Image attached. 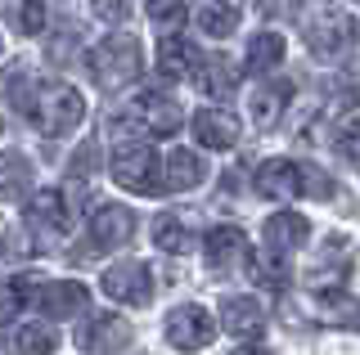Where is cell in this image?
Wrapping results in <instances>:
<instances>
[{"label": "cell", "mask_w": 360, "mask_h": 355, "mask_svg": "<svg viewBox=\"0 0 360 355\" xmlns=\"http://www.w3.org/2000/svg\"><path fill=\"white\" fill-rule=\"evenodd\" d=\"M27 117L41 126V135H68L86 121V95L77 86H37V99H32Z\"/></svg>", "instance_id": "1"}, {"label": "cell", "mask_w": 360, "mask_h": 355, "mask_svg": "<svg viewBox=\"0 0 360 355\" xmlns=\"http://www.w3.org/2000/svg\"><path fill=\"white\" fill-rule=\"evenodd\" d=\"M86 63H90V76H95L104 91H122V86H131L135 76H140L144 54H140V41L108 36V41H99V46L86 54Z\"/></svg>", "instance_id": "2"}, {"label": "cell", "mask_w": 360, "mask_h": 355, "mask_svg": "<svg viewBox=\"0 0 360 355\" xmlns=\"http://www.w3.org/2000/svg\"><path fill=\"white\" fill-rule=\"evenodd\" d=\"M112 180L127 194H162V162H158V149L149 144H122L112 153Z\"/></svg>", "instance_id": "3"}, {"label": "cell", "mask_w": 360, "mask_h": 355, "mask_svg": "<svg viewBox=\"0 0 360 355\" xmlns=\"http://www.w3.org/2000/svg\"><path fill=\"white\" fill-rule=\"evenodd\" d=\"M162 328H167V342H172L176 351H202V347H212V337H217V319L194 302L176 306L172 315L162 319Z\"/></svg>", "instance_id": "4"}, {"label": "cell", "mask_w": 360, "mask_h": 355, "mask_svg": "<svg viewBox=\"0 0 360 355\" xmlns=\"http://www.w3.org/2000/svg\"><path fill=\"white\" fill-rule=\"evenodd\" d=\"M104 293L117 306H149L153 297V274L144 261H117L104 270Z\"/></svg>", "instance_id": "5"}, {"label": "cell", "mask_w": 360, "mask_h": 355, "mask_svg": "<svg viewBox=\"0 0 360 355\" xmlns=\"http://www.w3.org/2000/svg\"><path fill=\"white\" fill-rule=\"evenodd\" d=\"M22 220H27V229L41 243H54V239L68 234V220H72V216H68V203H63L59 189H41V194L27 198V212H22Z\"/></svg>", "instance_id": "6"}, {"label": "cell", "mask_w": 360, "mask_h": 355, "mask_svg": "<svg viewBox=\"0 0 360 355\" xmlns=\"http://www.w3.org/2000/svg\"><path fill=\"white\" fill-rule=\"evenodd\" d=\"M257 194L279 198V203H292V198L307 194V166L292 158H270L257 166Z\"/></svg>", "instance_id": "7"}, {"label": "cell", "mask_w": 360, "mask_h": 355, "mask_svg": "<svg viewBox=\"0 0 360 355\" xmlns=\"http://www.w3.org/2000/svg\"><path fill=\"white\" fill-rule=\"evenodd\" d=\"M352 36H356V23H352V14H324V18H315V23L307 27V46L315 59H338L347 46H352Z\"/></svg>", "instance_id": "8"}, {"label": "cell", "mask_w": 360, "mask_h": 355, "mask_svg": "<svg viewBox=\"0 0 360 355\" xmlns=\"http://www.w3.org/2000/svg\"><path fill=\"white\" fill-rule=\"evenodd\" d=\"M135 121H140L149 135H176V130L185 126V108H180L172 95L149 91V95L135 99Z\"/></svg>", "instance_id": "9"}, {"label": "cell", "mask_w": 360, "mask_h": 355, "mask_svg": "<svg viewBox=\"0 0 360 355\" xmlns=\"http://www.w3.org/2000/svg\"><path fill=\"white\" fill-rule=\"evenodd\" d=\"M37 288H41L37 302L50 319H72L90 306V288L77 283V279H50V283H37Z\"/></svg>", "instance_id": "10"}, {"label": "cell", "mask_w": 360, "mask_h": 355, "mask_svg": "<svg viewBox=\"0 0 360 355\" xmlns=\"http://www.w3.org/2000/svg\"><path fill=\"white\" fill-rule=\"evenodd\" d=\"M266 324V310L257 297H243V293H234V297H225L221 302V315H217V328L221 333H230V337H257Z\"/></svg>", "instance_id": "11"}, {"label": "cell", "mask_w": 360, "mask_h": 355, "mask_svg": "<svg viewBox=\"0 0 360 355\" xmlns=\"http://www.w3.org/2000/svg\"><path fill=\"white\" fill-rule=\"evenodd\" d=\"M77 347L99 351V355H112V351L131 347V324L122 315H95V319H86L82 333H77Z\"/></svg>", "instance_id": "12"}, {"label": "cell", "mask_w": 360, "mask_h": 355, "mask_svg": "<svg viewBox=\"0 0 360 355\" xmlns=\"http://www.w3.org/2000/svg\"><path fill=\"white\" fill-rule=\"evenodd\" d=\"M90 239L99 243V248H127L135 239V212L131 207H95V220H90Z\"/></svg>", "instance_id": "13"}, {"label": "cell", "mask_w": 360, "mask_h": 355, "mask_svg": "<svg viewBox=\"0 0 360 355\" xmlns=\"http://www.w3.org/2000/svg\"><path fill=\"white\" fill-rule=\"evenodd\" d=\"M194 135H198L202 149L230 153L239 144V121H234V113H225V108H202V113H194Z\"/></svg>", "instance_id": "14"}, {"label": "cell", "mask_w": 360, "mask_h": 355, "mask_svg": "<svg viewBox=\"0 0 360 355\" xmlns=\"http://www.w3.org/2000/svg\"><path fill=\"white\" fill-rule=\"evenodd\" d=\"M288 99H292V86L288 81H257L252 99H248V108H252V126L257 130H270L279 121V113L288 108Z\"/></svg>", "instance_id": "15"}, {"label": "cell", "mask_w": 360, "mask_h": 355, "mask_svg": "<svg viewBox=\"0 0 360 355\" xmlns=\"http://www.w3.org/2000/svg\"><path fill=\"white\" fill-rule=\"evenodd\" d=\"M202 180H207V166H202V158L194 149H176L172 158H167V166H162V189L189 194V189H198Z\"/></svg>", "instance_id": "16"}, {"label": "cell", "mask_w": 360, "mask_h": 355, "mask_svg": "<svg viewBox=\"0 0 360 355\" xmlns=\"http://www.w3.org/2000/svg\"><path fill=\"white\" fill-rule=\"evenodd\" d=\"M311 239V220L302 212H275L266 220V248L275 252H297Z\"/></svg>", "instance_id": "17"}, {"label": "cell", "mask_w": 360, "mask_h": 355, "mask_svg": "<svg viewBox=\"0 0 360 355\" xmlns=\"http://www.w3.org/2000/svg\"><path fill=\"white\" fill-rule=\"evenodd\" d=\"M194 68H198V50L185 36H167L158 46V72L167 81H185V76H194Z\"/></svg>", "instance_id": "18"}, {"label": "cell", "mask_w": 360, "mask_h": 355, "mask_svg": "<svg viewBox=\"0 0 360 355\" xmlns=\"http://www.w3.org/2000/svg\"><path fill=\"white\" fill-rule=\"evenodd\" d=\"M202 252H207L212 265H234V257L248 252V234L239 225H212L207 239H202Z\"/></svg>", "instance_id": "19"}, {"label": "cell", "mask_w": 360, "mask_h": 355, "mask_svg": "<svg viewBox=\"0 0 360 355\" xmlns=\"http://www.w3.org/2000/svg\"><path fill=\"white\" fill-rule=\"evenodd\" d=\"M27 185H32V162L18 149H5L0 153V198L18 203V198H27Z\"/></svg>", "instance_id": "20"}, {"label": "cell", "mask_w": 360, "mask_h": 355, "mask_svg": "<svg viewBox=\"0 0 360 355\" xmlns=\"http://www.w3.org/2000/svg\"><path fill=\"white\" fill-rule=\"evenodd\" d=\"M248 279H252L257 288H270V293H284V288L292 283V270H288V261L270 248V252H257V257L248 261Z\"/></svg>", "instance_id": "21"}, {"label": "cell", "mask_w": 360, "mask_h": 355, "mask_svg": "<svg viewBox=\"0 0 360 355\" xmlns=\"http://www.w3.org/2000/svg\"><path fill=\"white\" fill-rule=\"evenodd\" d=\"M194 72H202L198 86H202V95H207V99H230L234 91H239V68H234L230 59H207V63L198 59Z\"/></svg>", "instance_id": "22"}, {"label": "cell", "mask_w": 360, "mask_h": 355, "mask_svg": "<svg viewBox=\"0 0 360 355\" xmlns=\"http://www.w3.org/2000/svg\"><path fill=\"white\" fill-rule=\"evenodd\" d=\"M248 72L252 76H266V72H275L279 63H284V41L275 36V32H262V36H252L248 41Z\"/></svg>", "instance_id": "23"}, {"label": "cell", "mask_w": 360, "mask_h": 355, "mask_svg": "<svg viewBox=\"0 0 360 355\" xmlns=\"http://www.w3.org/2000/svg\"><path fill=\"white\" fill-rule=\"evenodd\" d=\"M198 27L207 32V36H230V32L239 27V5H234V0H202Z\"/></svg>", "instance_id": "24"}, {"label": "cell", "mask_w": 360, "mask_h": 355, "mask_svg": "<svg viewBox=\"0 0 360 355\" xmlns=\"http://www.w3.org/2000/svg\"><path fill=\"white\" fill-rule=\"evenodd\" d=\"M189 243H194V234H189V225L180 216H158L153 220V248H162V252H172V257H185L189 252Z\"/></svg>", "instance_id": "25"}, {"label": "cell", "mask_w": 360, "mask_h": 355, "mask_svg": "<svg viewBox=\"0 0 360 355\" xmlns=\"http://www.w3.org/2000/svg\"><path fill=\"white\" fill-rule=\"evenodd\" d=\"M41 279H32V274H27V279H9V283H0V324H14V319H18V310L22 306H27V288H37Z\"/></svg>", "instance_id": "26"}, {"label": "cell", "mask_w": 360, "mask_h": 355, "mask_svg": "<svg viewBox=\"0 0 360 355\" xmlns=\"http://www.w3.org/2000/svg\"><path fill=\"white\" fill-rule=\"evenodd\" d=\"M37 86H41V76H32L27 63H14V72H9V104L18 113H27L32 99H37Z\"/></svg>", "instance_id": "27"}, {"label": "cell", "mask_w": 360, "mask_h": 355, "mask_svg": "<svg viewBox=\"0 0 360 355\" xmlns=\"http://www.w3.org/2000/svg\"><path fill=\"white\" fill-rule=\"evenodd\" d=\"M59 337L50 324H22L18 328V355H54Z\"/></svg>", "instance_id": "28"}, {"label": "cell", "mask_w": 360, "mask_h": 355, "mask_svg": "<svg viewBox=\"0 0 360 355\" xmlns=\"http://www.w3.org/2000/svg\"><path fill=\"white\" fill-rule=\"evenodd\" d=\"M14 27L27 32V36H41V27H45V0H18V5H14Z\"/></svg>", "instance_id": "29"}, {"label": "cell", "mask_w": 360, "mask_h": 355, "mask_svg": "<svg viewBox=\"0 0 360 355\" xmlns=\"http://www.w3.org/2000/svg\"><path fill=\"white\" fill-rule=\"evenodd\" d=\"M90 9H95V18H104V23H127L131 18V0H90Z\"/></svg>", "instance_id": "30"}, {"label": "cell", "mask_w": 360, "mask_h": 355, "mask_svg": "<svg viewBox=\"0 0 360 355\" xmlns=\"http://www.w3.org/2000/svg\"><path fill=\"white\" fill-rule=\"evenodd\" d=\"M149 18L153 23H180L185 18V0H149Z\"/></svg>", "instance_id": "31"}, {"label": "cell", "mask_w": 360, "mask_h": 355, "mask_svg": "<svg viewBox=\"0 0 360 355\" xmlns=\"http://www.w3.org/2000/svg\"><path fill=\"white\" fill-rule=\"evenodd\" d=\"M234 355H275V351H270V347H257V342H252V347H239Z\"/></svg>", "instance_id": "32"}, {"label": "cell", "mask_w": 360, "mask_h": 355, "mask_svg": "<svg viewBox=\"0 0 360 355\" xmlns=\"http://www.w3.org/2000/svg\"><path fill=\"white\" fill-rule=\"evenodd\" d=\"M0 130H5V121H0Z\"/></svg>", "instance_id": "33"}]
</instances>
